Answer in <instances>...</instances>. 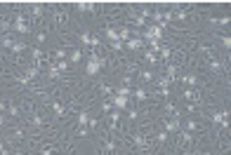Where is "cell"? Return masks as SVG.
Segmentation results:
<instances>
[{
	"label": "cell",
	"instance_id": "cell-1",
	"mask_svg": "<svg viewBox=\"0 0 231 155\" xmlns=\"http://www.w3.org/2000/svg\"><path fill=\"white\" fill-rule=\"evenodd\" d=\"M104 66V59H99V57H92L90 61H87V66H85V71H87V75H97L99 73V68Z\"/></svg>",
	"mask_w": 231,
	"mask_h": 155
},
{
	"label": "cell",
	"instance_id": "cell-2",
	"mask_svg": "<svg viewBox=\"0 0 231 155\" xmlns=\"http://www.w3.org/2000/svg\"><path fill=\"white\" fill-rule=\"evenodd\" d=\"M161 35H163L161 26H149V31H146V38H149V40H158Z\"/></svg>",
	"mask_w": 231,
	"mask_h": 155
},
{
	"label": "cell",
	"instance_id": "cell-3",
	"mask_svg": "<svg viewBox=\"0 0 231 155\" xmlns=\"http://www.w3.org/2000/svg\"><path fill=\"white\" fill-rule=\"evenodd\" d=\"M229 113H224V111H219V113H215L212 115V122H217V125H222V127H226V122H229Z\"/></svg>",
	"mask_w": 231,
	"mask_h": 155
},
{
	"label": "cell",
	"instance_id": "cell-4",
	"mask_svg": "<svg viewBox=\"0 0 231 155\" xmlns=\"http://www.w3.org/2000/svg\"><path fill=\"white\" fill-rule=\"evenodd\" d=\"M14 28H17L19 33H28V31H31V26H28V21H26V19H22V16H19V19L14 21Z\"/></svg>",
	"mask_w": 231,
	"mask_h": 155
},
{
	"label": "cell",
	"instance_id": "cell-5",
	"mask_svg": "<svg viewBox=\"0 0 231 155\" xmlns=\"http://www.w3.org/2000/svg\"><path fill=\"white\" fill-rule=\"evenodd\" d=\"M113 106H116V111H120V108H125L128 106V99H125V96H113Z\"/></svg>",
	"mask_w": 231,
	"mask_h": 155
},
{
	"label": "cell",
	"instance_id": "cell-6",
	"mask_svg": "<svg viewBox=\"0 0 231 155\" xmlns=\"http://www.w3.org/2000/svg\"><path fill=\"white\" fill-rule=\"evenodd\" d=\"M177 129H179V120L172 118V120H167V122H165V132H177Z\"/></svg>",
	"mask_w": 231,
	"mask_h": 155
},
{
	"label": "cell",
	"instance_id": "cell-7",
	"mask_svg": "<svg viewBox=\"0 0 231 155\" xmlns=\"http://www.w3.org/2000/svg\"><path fill=\"white\" fill-rule=\"evenodd\" d=\"M128 49H139L142 47V40H137V38H128Z\"/></svg>",
	"mask_w": 231,
	"mask_h": 155
},
{
	"label": "cell",
	"instance_id": "cell-8",
	"mask_svg": "<svg viewBox=\"0 0 231 155\" xmlns=\"http://www.w3.org/2000/svg\"><path fill=\"white\" fill-rule=\"evenodd\" d=\"M75 7H78L80 12H94V5H92V2H78Z\"/></svg>",
	"mask_w": 231,
	"mask_h": 155
},
{
	"label": "cell",
	"instance_id": "cell-9",
	"mask_svg": "<svg viewBox=\"0 0 231 155\" xmlns=\"http://www.w3.org/2000/svg\"><path fill=\"white\" fill-rule=\"evenodd\" d=\"M184 96H186L189 101H198V92H194V89H186V92H184Z\"/></svg>",
	"mask_w": 231,
	"mask_h": 155
},
{
	"label": "cell",
	"instance_id": "cell-10",
	"mask_svg": "<svg viewBox=\"0 0 231 155\" xmlns=\"http://www.w3.org/2000/svg\"><path fill=\"white\" fill-rule=\"evenodd\" d=\"M106 35L111 43H118V31H113V28H106Z\"/></svg>",
	"mask_w": 231,
	"mask_h": 155
},
{
	"label": "cell",
	"instance_id": "cell-11",
	"mask_svg": "<svg viewBox=\"0 0 231 155\" xmlns=\"http://www.w3.org/2000/svg\"><path fill=\"white\" fill-rule=\"evenodd\" d=\"M134 144L139 146V148H146V146H149V141H146L144 136H142V134H139V136H134Z\"/></svg>",
	"mask_w": 231,
	"mask_h": 155
},
{
	"label": "cell",
	"instance_id": "cell-12",
	"mask_svg": "<svg viewBox=\"0 0 231 155\" xmlns=\"http://www.w3.org/2000/svg\"><path fill=\"white\" fill-rule=\"evenodd\" d=\"M78 122L80 125H90V115H87V113H80V115H78Z\"/></svg>",
	"mask_w": 231,
	"mask_h": 155
},
{
	"label": "cell",
	"instance_id": "cell-13",
	"mask_svg": "<svg viewBox=\"0 0 231 155\" xmlns=\"http://www.w3.org/2000/svg\"><path fill=\"white\" fill-rule=\"evenodd\" d=\"M184 82H186V85H196L198 78H196V75H184Z\"/></svg>",
	"mask_w": 231,
	"mask_h": 155
},
{
	"label": "cell",
	"instance_id": "cell-14",
	"mask_svg": "<svg viewBox=\"0 0 231 155\" xmlns=\"http://www.w3.org/2000/svg\"><path fill=\"white\" fill-rule=\"evenodd\" d=\"M47 75H50V78H52V80H54V78L59 80V71H57V66H52V68L47 71Z\"/></svg>",
	"mask_w": 231,
	"mask_h": 155
},
{
	"label": "cell",
	"instance_id": "cell-15",
	"mask_svg": "<svg viewBox=\"0 0 231 155\" xmlns=\"http://www.w3.org/2000/svg\"><path fill=\"white\" fill-rule=\"evenodd\" d=\"M175 75H177V66H167V78H175Z\"/></svg>",
	"mask_w": 231,
	"mask_h": 155
},
{
	"label": "cell",
	"instance_id": "cell-16",
	"mask_svg": "<svg viewBox=\"0 0 231 155\" xmlns=\"http://www.w3.org/2000/svg\"><path fill=\"white\" fill-rule=\"evenodd\" d=\"M52 108H54L57 115H64V106H61V103H52Z\"/></svg>",
	"mask_w": 231,
	"mask_h": 155
},
{
	"label": "cell",
	"instance_id": "cell-17",
	"mask_svg": "<svg viewBox=\"0 0 231 155\" xmlns=\"http://www.w3.org/2000/svg\"><path fill=\"white\" fill-rule=\"evenodd\" d=\"M210 68H212V71H222V68H224V64H219V61H212V64H210Z\"/></svg>",
	"mask_w": 231,
	"mask_h": 155
},
{
	"label": "cell",
	"instance_id": "cell-18",
	"mask_svg": "<svg viewBox=\"0 0 231 155\" xmlns=\"http://www.w3.org/2000/svg\"><path fill=\"white\" fill-rule=\"evenodd\" d=\"M130 94V87L128 85H125V87H120V89H118V96H128Z\"/></svg>",
	"mask_w": 231,
	"mask_h": 155
},
{
	"label": "cell",
	"instance_id": "cell-19",
	"mask_svg": "<svg viewBox=\"0 0 231 155\" xmlns=\"http://www.w3.org/2000/svg\"><path fill=\"white\" fill-rule=\"evenodd\" d=\"M134 96H137V99H142V101H144V99H146V92H144V89H137V92H134Z\"/></svg>",
	"mask_w": 231,
	"mask_h": 155
},
{
	"label": "cell",
	"instance_id": "cell-20",
	"mask_svg": "<svg viewBox=\"0 0 231 155\" xmlns=\"http://www.w3.org/2000/svg\"><path fill=\"white\" fill-rule=\"evenodd\" d=\"M80 57H83V54L78 52V49H75V52H71V61H78V59H80Z\"/></svg>",
	"mask_w": 231,
	"mask_h": 155
},
{
	"label": "cell",
	"instance_id": "cell-21",
	"mask_svg": "<svg viewBox=\"0 0 231 155\" xmlns=\"http://www.w3.org/2000/svg\"><path fill=\"white\" fill-rule=\"evenodd\" d=\"M146 61H151V64H153V61H156V54L151 52V49H149V52H146Z\"/></svg>",
	"mask_w": 231,
	"mask_h": 155
},
{
	"label": "cell",
	"instance_id": "cell-22",
	"mask_svg": "<svg viewBox=\"0 0 231 155\" xmlns=\"http://www.w3.org/2000/svg\"><path fill=\"white\" fill-rule=\"evenodd\" d=\"M142 80H146V82L151 80V71H142Z\"/></svg>",
	"mask_w": 231,
	"mask_h": 155
},
{
	"label": "cell",
	"instance_id": "cell-23",
	"mask_svg": "<svg viewBox=\"0 0 231 155\" xmlns=\"http://www.w3.org/2000/svg\"><path fill=\"white\" fill-rule=\"evenodd\" d=\"M69 68V64H66V61H59V64H57V71H66Z\"/></svg>",
	"mask_w": 231,
	"mask_h": 155
},
{
	"label": "cell",
	"instance_id": "cell-24",
	"mask_svg": "<svg viewBox=\"0 0 231 155\" xmlns=\"http://www.w3.org/2000/svg\"><path fill=\"white\" fill-rule=\"evenodd\" d=\"M156 139H158V141H161V144H163V141L167 139V132H161V134H158V136H156Z\"/></svg>",
	"mask_w": 231,
	"mask_h": 155
},
{
	"label": "cell",
	"instance_id": "cell-25",
	"mask_svg": "<svg viewBox=\"0 0 231 155\" xmlns=\"http://www.w3.org/2000/svg\"><path fill=\"white\" fill-rule=\"evenodd\" d=\"M40 155H54V150H52V148H45V150H43Z\"/></svg>",
	"mask_w": 231,
	"mask_h": 155
},
{
	"label": "cell",
	"instance_id": "cell-26",
	"mask_svg": "<svg viewBox=\"0 0 231 155\" xmlns=\"http://www.w3.org/2000/svg\"><path fill=\"white\" fill-rule=\"evenodd\" d=\"M2 122H5V118H2V113H0V127H2Z\"/></svg>",
	"mask_w": 231,
	"mask_h": 155
},
{
	"label": "cell",
	"instance_id": "cell-27",
	"mask_svg": "<svg viewBox=\"0 0 231 155\" xmlns=\"http://www.w3.org/2000/svg\"><path fill=\"white\" fill-rule=\"evenodd\" d=\"M182 155H194V153H182Z\"/></svg>",
	"mask_w": 231,
	"mask_h": 155
}]
</instances>
